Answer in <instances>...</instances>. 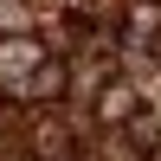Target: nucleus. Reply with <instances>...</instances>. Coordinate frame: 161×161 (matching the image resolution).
<instances>
[{
    "label": "nucleus",
    "mask_w": 161,
    "mask_h": 161,
    "mask_svg": "<svg viewBox=\"0 0 161 161\" xmlns=\"http://www.w3.org/2000/svg\"><path fill=\"white\" fill-rule=\"evenodd\" d=\"M97 110H103V123H123V116H136V90H129V84L103 90V97H97Z\"/></svg>",
    "instance_id": "obj_1"
}]
</instances>
